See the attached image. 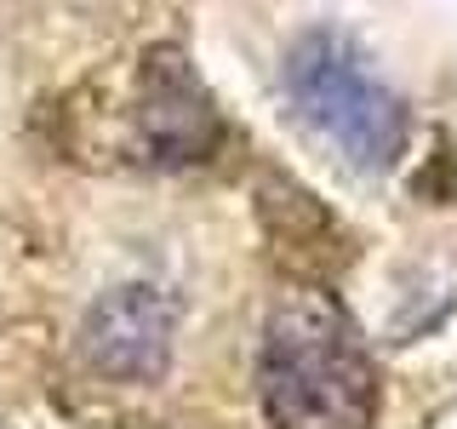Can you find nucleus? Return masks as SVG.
I'll list each match as a JSON object with an SVG mask.
<instances>
[{
    "label": "nucleus",
    "mask_w": 457,
    "mask_h": 429,
    "mask_svg": "<svg viewBox=\"0 0 457 429\" xmlns=\"http://www.w3.org/2000/svg\"><path fill=\"white\" fill-rule=\"evenodd\" d=\"M263 407L275 429H371L378 378L349 309L326 286H286L269 309Z\"/></svg>",
    "instance_id": "1"
},
{
    "label": "nucleus",
    "mask_w": 457,
    "mask_h": 429,
    "mask_svg": "<svg viewBox=\"0 0 457 429\" xmlns=\"http://www.w3.org/2000/svg\"><path fill=\"white\" fill-rule=\"evenodd\" d=\"M286 92L292 104L349 155L354 166H389L406 143L400 97L366 69V57L332 29H314L286 57Z\"/></svg>",
    "instance_id": "2"
},
{
    "label": "nucleus",
    "mask_w": 457,
    "mask_h": 429,
    "mask_svg": "<svg viewBox=\"0 0 457 429\" xmlns=\"http://www.w3.org/2000/svg\"><path fill=\"white\" fill-rule=\"evenodd\" d=\"M132 126H137L143 161L154 166H195L218 149V104H212V92L200 86L183 52L171 46L149 52L143 80H137Z\"/></svg>",
    "instance_id": "3"
},
{
    "label": "nucleus",
    "mask_w": 457,
    "mask_h": 429,
    "mask_svg": "<svg viewBox=\"0 0 457 429\" xmlns=\"http://www.w3.org/2000/svg\"><path fill=\"white\" fill-rule=\"evenodd\" d=\"M80 349L104 378H161L171 361V304L154 286H114L86 315Z\"/></svg>",
    "instance_id": "4"
}]
</instances>
